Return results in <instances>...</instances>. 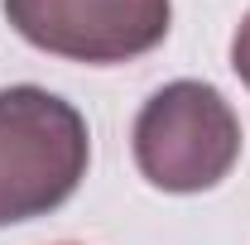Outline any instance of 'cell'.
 I'll return each instance as SVG.
<instances>
[{"mask_svg": "<svg viewBox=\"0 0 250 245\" xmlns=\"http://www.w3.org/2000/svg\"><path fill=\"white\" fill-rule=\"evenodd\" d=\"M87 163L92 135L72 101L29 82L0 92V231L58 212Z\"/></svg>", "mask_w": 250, "mask_h": 245, "instance_id": "cell-1", "label": "cell"}, {"mask_svg": "<svg viewBox=\"0 0 250 245\" xmlns=\"http://www.w3.org/2000/svg\"><path fill=\"white\" fill-rule=\"evenodd\" d=\"M135 168L159 192H207L241 159V121L212 82L159 87L130 130Z\"/></svg>", "mask_w": 250, "mask_h": 245, "instance_id": "cell-2", "label": "cell"}, {"mask_svg": "<svg viewBox=\"0 0 250 245\" xmlns=\"http://www.w3.org/2000/svg\"><path fill=\"white\" fill-rule=\"evenodd\" d=\"M15 34L67 62H130L168 39L173 0H5Z\"/></svg>", "mask_w": 250, "mask_h": 245, "instance_id": "cell-3", "label": "cell"}, {"mask_svg": "<svg viewBox=\"0 0 250 245\" xmlns=\"http://www.w3.org/2000/svg\"><path fill=\"white\" fill-rule=\"evenodd\" d=\"M231 67H236V77L250 87V15L241 20V29L231 39Z\"/></svg>", "mask_w": 250, "mask_h": 245, "instance_id": "cell-4", "label": "cell"}]
</instances>
